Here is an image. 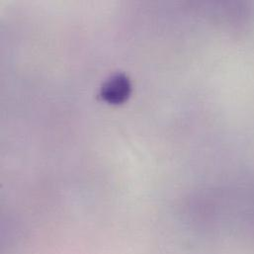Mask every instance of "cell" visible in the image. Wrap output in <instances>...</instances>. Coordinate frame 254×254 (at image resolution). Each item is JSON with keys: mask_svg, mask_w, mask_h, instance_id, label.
<instances>
[{"mask_svg": "<svg viewBox=\"0 0 254 254\" xmlns=\"http://www.w3.org/2000/svg\"><path fill=\"white\" fill-rule=\"evenodd\" d=\"M130 82L123 73L111 76L102 86L100 91L101 98L109 104H122L130 94Z\"/></svg>", "mask_w": 254, "mask_h": 254, "instance_id": "obj_1", "label": "cell"}]
</instances>
